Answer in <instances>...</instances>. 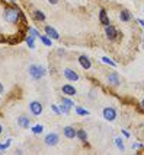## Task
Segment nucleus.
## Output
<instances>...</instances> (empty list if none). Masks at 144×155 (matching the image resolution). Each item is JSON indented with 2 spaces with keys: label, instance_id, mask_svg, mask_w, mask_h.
Instances as JSON below:
<instances>
[{
  "label": "nucleus",
  "instance_id": "nucleus-18",
  "mask_svg": "<svg viewBox=\"0 0 144 155\" xmlns=\"http://www.w3.org/2000/svg\"><path fill=\"white\" fill-rule=\"evenodd\" d=\"M77 138L80 139L82 142H86V140H87V133H86V130L85 129L77 130Z\"/></svg>",
  "mask_w": 144,
  "mask_h": 155
},
{
  "label": "nucleus",
  "instance_id": "nucleus-19",
  "mask_svg": "<svg viewBox=\"0 0 144 155\" xmlns=\"http://www.w3.org/2000/svg\"><path fill=\"white\" fill-rule=\"evenodd\" d=\"M39 40H41L44 43V45H47V47H51V44H52V41H51V38L48 35H39Z\"/></svg>",
  "mask_w": 144,
  "mask_h": 155
},
{
  "label": "nucleus",
  "instance_id": "nucleus-8",
  "mask_svg": "<svg viewBox=\"0 0 144 155\" xmlns=\"http://www.w3.org/2000/svg\"><path fill=\"white\" fill-rule=\"evenodd\" d=\"M45 35H48L51 40H60V34L57 32V29H54V28L50 25L45 26Z\"/></svg>",
  "mask_w": 144,
  "mask_h": 155
},
{
  "label": "nucleus",
  "instance_id": "nucleus-10",
  "mask_svg": "<svg viewBox=\"0 0 144 155\" xmlns=\"http://www.w3.org/2000/svg\"><path fill=\"white\" fill-rule=\"evenodd\" d=\"M64 78H66V79H68V81H71V82L79 81V75H77L73 69H64Z\"/></svg>",
  "mask_w": 144,
  "mask_h": 155
},
{
  "label": "nucleus",
  "instance_id": "nucleus-14",
  "mask_svg": "<svg viewBox=\"0 0 144 155\" xmlns=\"http://www.w3.org/2000/svg\"><path fill=\"white\" fill-rule=\"evenodd\" d=\"M131 12L128 10V9H122L121 12H119V19L122 21V22H128V21H131Z\"/></svg>",
  "mask_w": 144,
  "mask_h": 155
},
{
  "label": "nucleus",
  "instance_id": "nucleus-7",
  "mask_svg": "<svg viewBox=\"0 0 144 155\" xmlns=\"http://www.w3.org/2000/svg\"><path fill=\"white\" fill-rule=\"evenodd\" d=\"M63 135L67 139H74V138H77V130L73 126H66L63 129Z\"/></svg>",
  "mask_w": 144,
  "mask_h": 155
},
{
  "label": "nucleus",
  "instance_id": "nucleus-35",
  "mask_svg": "<svg viewBox=\"0 0 144 155\" xmlns=\"http://www.w3.org/2000/svg\"><path fill=\"white\" fill-rule=\"evenodd\" d=\"M141 105H143V108H144V98H143V101H141Z\"/></svg>",
  "mask_w": 144,
  "mask_h": 155
},
{
  "label": "nucleus",
  "instance_id": "nucleus-4",
  "mask_svg": "<svg viewBox=\"0 0 144 155\" xmlns=\"http://www.w3.org/2000/svg\"><path fill=\"white\" fill-rule=\"evenodd\" d=\"M105 34H106V37H108L109 41H115V40L118 38V29L109 24V25L105 26Z\"/></svg>",
  "mask_w": 144,
  "mask_h": 155
},
{
  "label": "nucleus",
  "instance_id": "nucleus-21",
  "mask_svg": "<svg viewBox=\"0 0 144 155\" xmlns=\"http://www.w3.org/2000/svg\"><path fill=\"white\" fill-rule=\"evenodd\" d=\"M26 31L29 32V35H34L35 38H39V35H41L39 32H38V29H36V28H34V26H29Z\"/></svg>",
  "mask_w": 144,
  "mask_h": 155
},
{
  "label": "nucleus",
  "instance_id": "nucleus-24",
  "mask_svg": "<svg viewBox=\"0 0 144 155\" xmlns=\"http://www.w3.org/2000/svg\"><path fill=\"white\" fill-rule=\"evenodd\" d=\"M115 145H117V147H118L121 151H124V149H125V147H124V142H122V139H121V138H117V139H115Z\"/></svg>",
  "mask_w": 144,
  "mask_h": 155
},
{
  "label": "nucleus",
  "instance_id": "nucleus-17",
  "mask_svg": "<svg viewBox=\"0 0 144 155\" xmlns=\"http://www.w3.org/2000/svg\"><path fill=\"white\" fill-rule=\"evenodd\" d=\"M25 41H26V45H28L31 50H34L35 48V37L34 35H28L25 38Z\"/></svg>",
  "mask_w": 144,
  "mask_h": 155
},
{
  "label": "nucleus",
  "instance_id": "nucleus-32",
  "mask_svg": "<svg viewBox=\"0 0 144 155\" xmlns=\"http://www.w3.org/2000/svg\"><path fill=\"white\" fill-rule=\"evenodd\" d=\"M138 22H140V25L144 28V19H138Z\"/></svg>",
  "mask_w": 144,
  "mask_h": 155
},
{
  "label": "nucleus",
  "instance_id": "nucleus-26",
  "mask_svg": "<svg viewBox=\"0 0 144 155\" xmlns=\"http://www.w3.org/2000/svg\"><path fill=\"white\" fill-rule=\"evenodd\" d=\"M102 61H103V63H106V64H109V66H117V63H115L114 60H111V59H108L106 56H105V57H102Z\"/></svg>",
  "mask_w": 144,
  "mask_h": 155
},
{
  "label": "nucleus",
  "instance_id": "nucleus-25",
  "mask_svg": "<svg viewBox=\"0 0 144 155\" xmlns=\"http://www.w3.org/2000/svg\"><path fill=\"white\" fill-rule=\"evenodd\" d=\"M10 143H12V140H10V139H8L5 143H0V152H2V151H5V149H8V148L10 147Z\"/></svg>",
  "mask_w": 144,
  "mask_h": 155
},
{
  "label": "nucleus",
  "instance_id": "nucleus-12",
  "mask_svg": "<svg viewBox=\"0 0 144 155\" xmlns=\"http://www.w3.org/2000/svg\"><path fill=\"white\" fill-rule=\"evenodd\" d=\"M79 63H80V66L86 70L92 68V63H90V60H89L87 56H80V57H79Z\"/></svg>",
  "mask_w": 144,
  "mask_h": 155
},
{
  "label": "nucleus",
  "instance_id": "nucleus-23",
  "mask_svg": "<svg viewBox=\"0 0 144 155\" xmlns=\"http://www.w3.org/2000/svg\"><path fill=\"white\" fill-rule=\"evenodd\" d=\"M76 113L79 116H89V111L86 108H83V107H76Z\"/></svg>",
  "mask_w": 144,
  "mask_h": 155
},
{
  "label": "nucleus",
  "instance_id": "nucleus-36",
  "mask_svg": "<svg viewBox=\"0 0 144 155\" xmlns=\"http://www.w3.org/2000/svg\"><path fill=\"white\" fill-rule=\"evenodd\" d=\"M12 2H13V3H15V2H16V0H12Z\"/></svg>",
  "mask_w": 144,
  "mask_h": 155
},
{
  "label": "nucleus",
  "instance_id": "nucleus-16",
  "mask_svg": "<svg viewBox=\"0 0 144 155\" xmlns=\"http://www.w3.org/2000/svg\"><path fill=\"white\" fill-rule=\"evenodd\" d=\"M34 19L38 21V22H44L47 18H45V13L42 10H34Z\"/></svg>",
  "mask_w": 144,
  "mask_h": 155
},
{
  "label": "nucleus",
  "instance_id": "nucleus-29",
  "mask_svg": "<svg viewBox=\"0 0 144 155\" xmlns=\"http://www.w3.org/2000/svg\"><path fill=\"white\" fill-rule=\"evenodd\" d=\"M133 148H134V149H143L144 145H143V143H134V145H133Z\"/></svg>",
  "mask_w": 144,
  "mask_h": 155
},
{
  "label": "nucleus",
  "instance_id": "nucleus-13",
  "mask_svg": "<svg viewBox=\"0 0 144 155\" xmlns=\"http://www.w3.org/2000/svg\"><path fill=\"white\" fill-rule=\"evenodd\" d=\"M99 21H101L102 25H109V18H108V13H106V10L105 9H101L99 10Z\"/></svg>",
  "mask_w": 144,
  "mask_h": 155
},
{
  "label": "nucleus",
  "instance_id": "nucleus-6",
  "mask_svg": "<svg viewBox=\"0 0 144 155\" xmlns=\"http://www.w3.org/2000/svg\"><path fill=\"white\" fill-rule=\"evenodd\" d=\"M29 111L32 113L34 116H39L42 113V104L38 103V101H32L29 104Z\"/></svg>",
  "mask_w": 144,
  "mask_h": 155
},
{
  "label": "nucleus",
  "instance_id": "nucleus-22",
  "mask_svg": "<svg viewBox=\"0 0 144 155\" xmlns=\"http://www.w3.org/2000/svg\"><path fill=\"white\" fill-rule=\"evenodd\" d=\"M42 130H44V127L41 124H35L34 127H32V133H34V135H41Z\"/></svg>",
  "mask_w": 144,
  "mask_h": 155
},
{
  "label": "nucleus",
  "instance_id": "nucleus-2",
  "mask_svg": "<svg viewBox=\"0 0 144 155\" xmlns=\"http://www.w3.org/2000/svg\"><path fill=\"white\" fill-rule=\"evenodd\" d=\"M29 75L34 79H41L42 76H45V68L39 66V64H32L29 68Z\"/></svg>",
  "mask_w": 144,
  "mask_h": 155
},
{
  "label": "nucleus",
  "instance_id": "nucleus-11",
  "mask_svg": "<svg viewBox=\"0 0 144 155\" xmlns=\"http://www.w3.org/2000/svg\"><path fill=\"white\" fill-rule=\"evenodd\" d=\"M17 123H19V126H20V127H25V129H28V127H29V123H31V120H29V117H28L26 114H22V116H19V117H17Z\"/></svg>",
  "mask_w": 144,
  "mask_h": 155
},
{
  "label": "nucleus",
  "instance_id": "nucleus-9",
  "mask_svg": "<svg viewBox=\"0 0 144 155\" xmlns=\"http://www.w3.org/2000/svg\"><path fill=\"white\" fill-rule=\"evenodd\" d=\"M61 91H63V94L64 95H67V97H73V95H76V88L73 85H63L61 86Z\"/></svg>",
  "mask_w": 144,
  "mask_h": 155
},
{
  "label": "nucleus",
  "instance_id": "nucleus-3",
  "mask_svg": "<svg viewBox=\"0 0 144 155\" xmlns=\"http://www.w3.org/2000/svg\"><path fill=\"white\" fill-rule=\"evenodd\" d=\"M102 114H103V119L108 121H114L117 119V116H118V114H117V110H115L114 107H105Z\"/></svg>",
  "mask_w": 144,
  "mask_h": 155
},
{
  "label": "nucleus",
  "instance_id": "nucleus-31",
  "mask_svg": "<svg viewBox=\"0 0 144 155\" xmlns=\"http://www.w3.org/2000/svg\"><path fill=\"white\" fill-rule=\"evenodd\" d=\"M48 2H50L51 5H57L58 3V0H48Z\"/></svg>",
  "mask_w": 144,
  "mask_h": 155
},
{
  "label": "nucleus",
  "instance_id": "nucleus-33",
  "mask_svg": "<svg viewBox=\"0 0 144 155\" xmlns=\"http://www.w3.org/2000/svg\"><path fill=\"white\" fill-rule=\"evenodd\" d=\"M3 91H5V88H3V85H2V84H0V94H2V92H3Z\"/></svg>",
  "mask_w": 144,
  "mask_h": 155
},
{
  "label": "nucleus",
  "instance_id": "nucleus-28",
  "mask_svg": "<svg viewBox=\"0 0 144 155\" xmlns=\"http://www.w3.org/2000/svg\"><path fill=\"white\" fill-rule=\"evenodd\" d=\"M51 110L55 113V114H61V111H60V107H58V105H55V104H52V105H51Z\"/></svg>",
  "mask_w": 144,
  "mask_h": 155
},
{
  "label": "nucleus",
  "instance_id": "nucleus-27",
  "mask_svg": "<svg viewBox=\"0 0 144 155\" xmlns=\"http://www.w3.org/2000/svg\"><path fill=\"white\" fill-rule=\"evenodd\" d=\"M58 107H60V111H61V113H64V114H67V113L70 111V110H71V108H68L67 105H64V104H63V103L60 104Z\"/></svg>",
  "mask_w": 144,
  "mask_h": 155
},
{
  "label": "nucleus",
  "instance_id": "nucleus-15",
  "mask_svg": "<svg viewBox=\"0 0 144 155\" xmlns=\"http://www.w3.org/2000/svg\"><path fill=\"white\" fill-rule=\"evenodd\" d=\"M108 82H109L111 85L118 86L121 81H119V76L117 75V73H109V75H108Z\"/></svg>",
  "mask_w": 144,
  "mask_h": 155
},
{
  "label": "nucleus",
  "instance_id": "nucleus-30",
  "mask_svg": "<svg viewBox=\"0 0 144 155\" xmlns=\"http://www.w3.org/2000/svg\"><path fill=\"white\" fill-rule=\"evenodd\" d=\"M121 132H122V135H124L125 138H130V136H131V135H130V133H128V132H127V130H125V129H122V130H121Z\"/></svg>",
  "mask_w": 144,
  "mask_h": 155
},
{
  "label": "nucleus",
  "instance_id": "nucleus-20",
  "mask_svg": "<svg viewBox=\"0 0 144 155\" xmlns=\"http://www.w3.org/2000/svg\"><path fill=\"white\" fill-rule=\"evenodd\" d=\"M61 103L64 104V105H67L68 108H73V107H74V103H73V100H68L67 97H61Z\"/></svg>",
  "mask_w": 144,
  "mask_h": 155
},
{
  "label": "nucleus",
  "instance_id": "nucleus-34",
  "mask_svg": "<svg viewBox=\"0 0 144 155\" xmlns=\"http://www.w3.org/2000/svg\"><path fill=\"white\" fill-rule=\"evenodd\" d=\"M3 133V126H2V123H0V135Z\"/></svg>",
  "mask_w": 144,
  "mask_h": 155
},
{
  "label": "nucleus",
  "instance_id": "nucleus-1",
  "mask_svg": "<svg viewBox=\"0 0 144 155\" xmlns=\"http://www.w3.org/2000/svg\"><path fill=\"white\" fill-rule=\"evenodd\" d=\"M19 12H20V9L17 6H6L5 12H3V18L6 19V22H9V24H17L20 21Z\"/></svg>",
  "mask_w": 144,
  "mask_h": 155
},
{
  "label": "nucleus",
  "instance_id": "nucleus-5",
  "mask_svg": "<svg viewBox=\"0 0 144 155\" xmlns=\"http://www.w3.org/2000/svg\"><path fill=\"white\" fill-rule=\"evenodd\" d=\"M44 142H45L48 147H55V145H58L60 136L57 135V133H50V135H47V136H45Z\"/></svg>",
  "mask_w": 144,
  "mask_h": 155
}]
</instances>
